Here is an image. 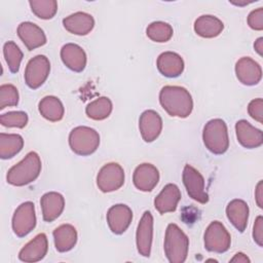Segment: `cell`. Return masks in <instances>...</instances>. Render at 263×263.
Returning <instances> with one entry per match:
<instances>
[{"mask_svg": "<svg viewBox=\"0 0 263 263\" xmlns=\"http://www.w3.org/2000/svg\"><path fill=\"white\" fill-rule=\"evenodd\" d=\"M152 238H153V216L149 211H146L143 214L138 224L137 234H136L137 249L140 255L144 257L150 256Z\"/></svg>", "mask_w": 263, "mask_h": 263, "instance_id": "11", "label": "cell"}, {"mask_svg": "<svg viewBox=\"0 0 263 263\" xmlns=\"http://www.w3.org/2000/svg\"><path fill=\"white\" fill-rule=\"evenodd\" d=\"M224 29V24L221 20L214 15L204 14L196 18L194 23L195 33L203 38H214L219 36Z\"/></svg>", "mask_w": 263, "mask_h": 263, "instance_id": "25", "label": "cell"}, {"mask_svg": "<svg viewBox=\"0 0 263 263\" xmlns=\"http://www.w3.org/2000/svg\"><path fill=\"white\" fill-rule=\"evenodd\" d=\"M159 103L164 111L173 117L186 118L193 109L190 92L182 86L166 85L159 92Z\"/></svg>", "mask_w": 263, "mask_h": 263, "instance_id": "1", "label": "cell"}, {"mask_svg": "<svg viewBox=\"0 0 263 263\" xmlns=\"http://www.w3.org/2000/svg\"><path fill=\"white\" fill-rule=\"evenodd\" d=\"M226 215L231 224L239 231L243 232L249 220V205L242 199H232L226 206Z\"/></svg>", "mask_w": 263, "mask_h": 263, "instance_id": "24", "label": "cell"}, {"mask_svg": "<svg viewBox=\"0 0 263 263\" xmlns=\"http://www.w3.org/2000/svg\"><path fill=\"white\" fill-rule=\"evenodd\" d=\"M183 183L188 195L199 203H206L209 195L204 187L202 175L190 164H186L183 170Z\"/></svg>", "mask_w": 263, "mask_h": 263, "instance_id": "10", "label": "cell"}, {"mask_svg": "<svg viewBox=\"0 0 263 263\" xmlns=\"http://www.w3.org/2000/svg\"><path fill=\"white\" fill-rule=\"evenodd\" d=\"M40 114L51 122L60 121L64 116V106L60 99L53 96H46L39 102L38 106Z\"/></svg>", "mask_w": 263, "mask_h": 263, "instance_id": "27", "label": "cell"}, {"mask_svg": "<svg viewBox=\"0 0 263 263\" xmlns=\"http://www.w3.org/2000/svg\"><path fill=\"white\" fill-rule=\"evenodd\" d=\"M146 34L148 38L151 39L152 41L163 43V42H167L173 37L174 31L172 26L167 23L153 22L147 27Z\"/></svg>", "mask_w": 263, "mask_h": 263, "instance_id": "30", "label": "cell"}, {"mask_svg": "<svg viewBox=\"0 0 263 263\" xmlns=\"http://www.w3.org/2000/svg\"><path fill=\"white\" fill-rule=\"evenodd\" d=\"M133 181L137 189L144 192L152 191L159 181V172L151 163H142L136 167Z\"/></svg>", "mask_w": 263, "mask_h": 263, "instance_id": "15", "label": "cell"}, {"mask_svg": "<svg viewBox=\"0 0 263 263\" xmlns=\"http://www.w3.org/2000/svg\"><path fill=\"white\" fill-rule=\"evenodd\" d=\"M204 248L209 252L218 254L225 253L229 250L231 245V236L225 226L219 221H213L205 229Z\"/></svg>", "mask_w": 263, "mask_h": 263, "instance_id": "6", "label": "cell"}, {"mask_svg": "<svg viewBox=\"0 0 263 263\" xmlns=\"http://www.w3.org/2000/svg\"><path fill=\"white\" fill-rule=\"evenodd\" d=\"M250 259L243 253H236L233 258L230 259V262H238V263H250Z\"/></svg>", "mask_w": 263, "mask_h": 263, "instance_id": "39", "label": "cell"}, {"mask_svg": "<svg viewBox=\"0 0 263 263\" xmlns=\"http://www.w3.org/2000/svg\"><path fill=\"white\" fill-rule=\"evenodd\" d=\"M112 102L107 97H100L91 101L85 108L86 115L93 120H104L112 112Z\"/></svg>", "mask_w": 263, "mask_h": 263, "instance_id": "29", "label": "cell"}, {"mask_svg": "<svg viewBox=\"0 0 263 263\" xmlns=\"http://www.w3.org/2000/svg\"><path fill=\"white\" fill-rule=\"evenodd\" d=\"M71 150L81 156H87L96 152L100 145L99 133L88 126H76L69 135Z\"/></svg>", "mask_w": 263, "mask_h": 263, "instance_id": "5", "label": "cell"}, {"mask_svg": "<svg viewBox=\"0 0 263 263\" xmlns=\"http://www.w3.org/2000/svg\"><path fill=\"white\" fill-rule=\"evenodd\" d=\"M42 218L45 222H52L58 219L64 211L65 199L59 192H47L40 199Z\"/></svg>", "mask_w": 263, "mask_h": 263, "instance_id": "20", "label": "cell"}, {"mask_svg": "<svg viewBox=\"0 0 263 263\" xmlns=\"http://www.w3.org/2000/svg\"><path fill=\"white\" fill-rule=\"evenodd\" d=\"M236 138L239 144L248 149L258 148L263 144L262 130L253 126L249 121L241 119L235 124Z\"/></svg>", "mask_w": 263, "mask_h": 263, "instance_id": "16", "label": "cell"}, {"mask_svg": "<svg viewBox=\"0 0 263 263\" xmlns=\"http://www.w3.org/2000/svg\"><path fill=\"white\" fill-rule=\"evenodd\" d=\"M52 235L54 247L61 253L72 250L77 242V231L71 224H63L57 227L53 230Z\"/></svg>", "mask_w": 263, "mask_h": 263, "instance_id": "26", "label": "cell"}, {"mask_svg": "<svg viewBox=\"0 0 263 263\" xmlns=\"http://www.w3.org/2000/svg\"><path fill=\"white\" fill-rule=\"evenodd\" d=\"M61 59L64 65L74 72H82L86 66V53L75 43H67L62 47Z\"/></svg>", "mask_w": 263, "mask_h": 263, "instance_id": "21", "label": "cell"}, {"mask_svg": "<svg viewBox=\"0 0 263 263\" xmlns=\"http://www.w3.org/2000/svg\"><path fill=\"white\" fill-rule=\"evenodd\" d=\"M235 74L239 82L245 85H256L261 81L262 69L261 66L249 57L239 59L235 64Z\"/></svg>", "mask_w": 263, "mask_h": 263, "instance_id": "13", "label": "cell"}, {"mask_svg": "<svg viewBox=\"0 0 263 263\" xmlns=\"http://www.w3.org/2000/svg\"><path fill=\"white\" fill-rule=\"evenodd\" d=\"M133 212L126 204L112 205L107 212V223L114 234H122L130 225Z\"/></svg>", "mask_w": 263, "mask_h": 263, "instance_id": "12", "label": "cell"}, {"mask_svg": "<svg viewBox=\"0 0 263 263\" xmlns=\"http://www.w3.org/2000/svg\"><path fill=\"white\" fill-rule=\"evenodd\" d=\"M12 230L18 237L29 234L36 226L35 206L32 201L23 202L17 206L12 216Z\"/></svg>", "mask_w": 263, "mask_h": 263, "instance_id": "8", "label": "cell"}, {"mask_svg": "<svg viewBox=\"0 0 263 263\" xmlns=\"http://www.w3.org/2000/svg\"><path fill=\"white\" fill-rule=\"evenodd\" d=\"M202 140L205 148L217 155L223 154L229 147L228 129L224 120L211 119L203 127Z\"/></svg>", "mask_w": 263, "mask_h": 263, "instance_id": "4", "label": "cell"}, {"mask_svg": "<svg viewBox=\"0 0 263 263\" xmlns=\"http://www.w3.org/2000/svg\"><path fill=\"white\" fill-rule=\"evenodd\" d=\"M158 71L165 77L175 78L184 71V61L180 54L173 51H164L157 58Z\"/></svg>", "mask_w": 263, "mask_h": 263, "instance_id": "22", "label": "cell"}, {"mask_svg": "<svg viewBox=\"0 0 263 263\" xmlns=\"http://www.w3.org/2000/svg\"><path fill=\"white\" fill-rule=\"evenodd\" d=\"M24 146V139L17 134H0V157L8 159L16 155Z\"/></svg>", "mask_w": 263, "mask_h": 263, "instance_id": "28", "label": "cell"}, {"mask_svg": "<svg viewBox=\"0 0 263 263\" xmlns=\"http://www.w3.org/2000/svg\"><path fill=\"white\" fill-rule=\"evenodd\" d=\"M47 250V237L44 233H39L24 246L18 253V259L23 262H38L45 257Z\"/></svg>", "mask_w": 263, "mask_h": 263, "instance_id": "17", "label": "cell"}, {"mask_svg": "<svg viewBox=\"0 0 263 263\" xmlns=\"http://www.w3.org/2000/svg\"><path fill=\"white\" fill-rule=\"evenodd\" d=\"M254 48L258 52L259 55H263V37H259L255 43H254Z\"/></svg>", "mask_w": 263, "mask_h": 263, "instance_id": "40", "label": "cell"}, {"mask_svg": "<svg viewBox=\"0 0 263 263\" xmlns=\"http://www.w3.org/2000/svg\"><path fill=\"white\" fill-rule=\"evenodd\" d=\"M3 54L7 66L11 73H16L20 70L21 62L23 60V52L13 41H8L3 46Z\"/></svg>", "mask_w": 263, "mask_h": 263, "instance_id": "32", "label": "cell"}, {"mask_svg": "<svg viewBox=\"0 0 263 263\" xmlns=\"http://www.w3.org/2000/svg\"><path fill=\"white\" fill-rule=\"evenodd\" d=\"M41 172L39 155L31 151L18 163L11 166L6 175V180L13 186H25L35 181Z\"/></svg>", "mask_w": 263, "mask_h": 263, "instance_id": "2", "label": "cell"}, {"mask_svg": "<svg viewBox=\"0 0 263 263\" xmlns=\"http://www.w3.org/2000/svg\"><path fill=\"white\" fill-rule=\"evenodd\" d=\"M50 72L49 60L42 54L36 55L31 59L25 70V81L26 84L32 88L36 89L40 87L47 79Z\"/></svg>", "mask_w": 263, "mask_h": 263, "instance_id": "7", "label": "cell"}, {"mask_svg": "<svg viewBox=\"0 0 263 263\" xmlns=\"http://www.w3.org/2000/svg\"><path fill=\"white\" fill-rule=\"evenodd\" d=\"M64 28L74 35H87L95 27L93 17L86 12L78 11L63 20Z\"/></svg>", "mask_w": 263, "mask_h": 263, "instance_id": "23", "label": "cell"}, {"mask_svg": "<svg viewBox=\"0 0 263 263\" xmlns=\"http://www.w3.org/2000/svg\"><path fill=\"white\" fill-rule=\"evenodd\" d=\"M163 248L171 263H183L187 259L189 238L177 224L171 223L165 230Z\"/></svg>", "mask_w": 263, "mask_h": 263, "instance_id": "3", "label": "cell"}, {"mask_svg": "<svg viewBox=\"0 0 263 263\" xmlns=\"http://www.w3.org/2000/svg\"><path fill=\"white\" fill-rule=\"evenodd\" d=\"M255 197H256V202L260 209L263 208V181H259L257 186H256V191H255Z\"/></svg>", "mask_w": 263, "mask_h": 263, "instance_id": "38", "label": "cell"}, {"mask_svg": "<svg viewBox=\"0 0 263 263\" xmlns=\"http://www.w3.org/2000/svg\"><path fill=\"white\" fill-rule=\"evenodd\" d=\"M249 115L258 121L259 123L263 122V100L261 98L252 100L248 106Z\"/></svg>", "mask_w": 263, "mask_h": 263, "instance_id": "35", "label": "cell"}, {"mask_svg": "<svg viewBox=\"0 0 263 263\" xmlns=\"http://www.w3.org/2000/svg\"><path fill=\"white\" fill-rule=\"evenodd\" d=\"M32 12L39 18L50 20L58 11V2L55 0H34L29 1Z\"/></svg>", "mask_w": 263, "mask_h": 263, "instance_id": "31", "label": "cell"}, {"mask_svg": "<svg viewBox=\"0 0 263 263\" xmlns=\"http://www.w3.org/2000/svg\"><path fill=\"white\" fill-rule=\"evenodd\" d=\"M0 123L6 127L23 128L28 123V115L24 111H10L0 116Z\"/></svg>", "mask_w": 263, "mask_h": 263, "instance_id": "33", "label": "cell"}, {"mask_svg": "<svg viewBox=\"0 0 263 263\" xmlns=\"http://www.w3.org/2000/svg\"><path fill=\"white\" fill-rule=\"evenodd\" d=\"M18 104V91L12 84H2L0 86V109L13 107Z\"/></svg>", "mask_w": 263, "mask_h": 263, "instance_id": "34", "label": "cell"}, {"mask_svg": "<svg viewBox=\"0 0 263 263\" xmlns=\"http://www.w3.org/2000/svg\"><path fill=\"white\" fill-rule=\"evenodd\" d=\"M124 183V171L120 164L109 162L97 175V185L102 192L118 190Z\"/></svg>", "mask_w": 263, "mask_h": 263, "instance_id": "9", "label": "cell"}, {"mask_svg": "<svg viewBox=\"0 0 263 263\" xmlns=\"http://www.w3.org/2000/svg\"><path fill=\"white\" fill-rule=\"evenodd\" d=\"M248 25L251 29L256 31L263 30V8L259 7L250 12L248 16Z\"/></svg>", "mask_w": 263, "mask_h": 263, "instance_id": "36", "label": "cell"}, {"mask_svg": "<svg viewBox=\"0 0 263 263\" xmlns=\"http://www.w3.org/2000/svg\"><path fill=\"white\" fill-rule=\"evenodd\" d=\"M139 128L143 140L151 143L159 137L162 130V119L156 111L146 110L140 116Z\"/></svg>", "mask_w": 263, "mask_h": 263, "instance_id": "14", "label": "cell"}, {"mask_svg": "<svg viewBox=\"0 0 263 263\" xmlns=\"http://www.w3.org/2000/svg\"><path fill=\"white\" fill-rule=\"evenodd\" d=\"M253 238L254 241L259 246L263 247V217L258 216L255 220L253 227Z\"/></svg>", "mask_w": 263, "mask_h": 263, "instance_id": "37", "label": "cell"}, {"mask_svg": "<svg viewBox=\"0 0 263 263\" xmlns=\"http://www.w3.org/2000/svg\"><path fill=\"white\" fill-rule=\"evenodd\" d=\"M181 199V191L176 184H166L160 193L154 199V206L156 211L163 215L175 212L178 202Z\"/></svg>", "mask_w": 263, "mask_h": 263, "instance_id": "18", "label": "cell"}, {"mask_svg": "<svg viewBox=\"0 0 263 263\" xmlns=\"http://www.w3.org/2000/svg\"><path fill=\"white\" fill-rule=\"evenodd\" d=\"M17 35L29 50L38 48L46 43L43 30L31 22H23L17 27Z\"/></svg>", "mask_w": 263, "mask_h": 263, "instance_id": "19", "label": "cell"}]
</instances>
